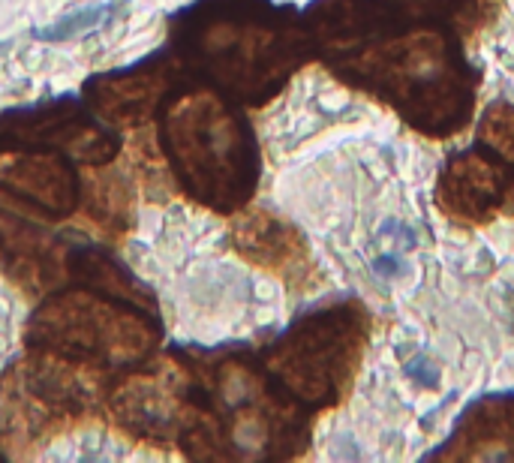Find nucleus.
I'll use <instances>...</instances> for the list:
<instances>
[{"mask_svg":"<svg viewBox=\"0 0 514 463\" xmlns=\"http://www.w3.org/2000/svg\"><path fill=\"white\" fill-rule=\"evenodd\" d=\"M103 16H106V10H103V7H97V10H85V13H76V16H70V19H64V22H58L55 28L43 31L40 37H43V40H67V37H76L79 31H91Z\"/></svg>","mask_w":514,"mask_h":463,"instance_id":"nucleus-14","label":"nucleus"},{"mask_svg":"<svg viewBox=\"0 0 514 463\" xmlns=\"http://www.w3.org/2000/svg\"><path fill=\"white\" fill-rule=\"evenodd\" d=\"M10 148H52L82 166L100 169L118 157L121 136L88 103L58 100L0 118V151Z\"/></svg>","mask_w":514,"mask_h":463,"instance_id":"nucleus-6","label":"nucleus"},{"mask_svg":"<svg viewBox=\"0 0 514 463\" xmlns=\"http://www.w3.org/2000/svg\"><path fill=\"white\" fill-rule=\"evenodd\" d=\"M0 190L49 217H70L82 199L76 160L52 148L0 151Z\"/></svg>","mask_w":514,"mask_h":463,"instance_id":"nucleus-8","label":"nucleus"},{"mask_svg":"<svg viewBox=\"0 0 514 463\" xmlns=\"http://www.w3.org/2000/svg\"><path fill=\"white\" fill-rule=\"evenodd\" d=\"M184 70L244 106H262L307 61L310 31L268 0H202L175 22Z\"/></svg>","mask_w":514,"mask_h":463,"instance_id":"nucleus-2","label":"nucleus"},{"mask_svg":"<svg viewBox=\"0 0 514 463\" xmlns=\"http://www.w3.org/2000/svg\"><path fill=\"white\" fill-rule=\"evenodd\" d=\"M184 79L178 55H157L121 73L97 76L85 85V100L97 118L115 130H133L157 118L166 94Z\"/></svg>","mask_w":514,"mask_h":463,"instance_id":"nucleus-7","label":"nucleus"},{"mask_svg":"<svg viewBox=\"0 0 514 463\" xmlns=\"http://www.w3.org/2000/svg\"><path fill=\"white\" fill-rule=\"evenodd\" d=\"M160 148L181 190L220 214L250 202L259 184L256 139L238 103L202 79H181L163 100Z\"/></svg>","mask_w":514,"mask_h":463,"instance_id":"nucleus-3","label":"nucleus"},{"mask_svg":"<svg viewBox=\"0 0 514 463\" xmlns=\"http://www.w3.org/2000/svg\"><path fill=\"white\" fill-rule=\"evenodd\" d=\"M235 247L256 265L286 271L301 259V238L268 214H247L235 223Z\"/></svg>","mask_w":514,"mask_h":463,"instance_id":"nucleus-11","label":"nucleus"},{"mask_svg":"<svg viewBox=\"0 0 514 463\" xmlns=\"http://www.w3.org/2000/svg\"><path fill=\"white\" fill-rule=\"evenodd\" d=\"M484 139L499 148L505 160L514 163V109H496L484 121Z\"/></svg>","mask_w":514,"mask_h":463,"instance_id":"nucleus-13","label":"nucleus"},{"mask_svg":"<svg viewBox=\"0 0 514 463\" xmlns=\"http://www.w3.org/2000/svg\"><path fill=\"white\" fill-rule=\"evenodd\" d=\"M508 199H514V163L484 148L454 157L439 178V208L463 223L493 220Z\"/></svg>","mask_w":514,"mask_h":463,"instance_id":"nucleus-9","label":"nucleus"},{"mask_svg":"<svg viewBox=\"0 0 514 463\" xmlns=\"http://www.w3.org/2000/svg\"><path fill=\"white\" fill-rule=\"evenodd\" d=\"M307 31L349 82L397 106L415 130L448 136L469 121L472 79L445 28L403 25L382 0H325Z\"/></svg>","mask_w":514,"mask_h":463,"instance_id":"nucleus-1","label":"nucleus"},{"mask_svg":"<svg viewBox=\"0 0 514 463\" xmlns=\"http://www.w3.org/2000/svg\"><path fill=\"white\" fill-rule=\"evenodd\" d=\"M67 256L70 247L64 250V244L46 229L0 211V268L22 289L52 295L64 280H70Z\"/></svg>","mask_w":514,"mask_h":463,"instance_id":"nucleus-10","label":"nucleus"},{"mask_svg":"<svg viewBox=\"0 0 514 463\" xmlns=\"http://www.w3.org/2000/svg\"><path fill=\"white\" fill-rule=\"evenodd\" d=\"M88 214L103 220V226H127L130 217V187L124 178L94 175L88 184Z\"/></svg>","mask_w":514,"mask_h":463,"instance_id":"nucleus-12","label":"nucleus"},{"mask_svg":"<svg viewBox=\"0 0 514 463\" xmlns=\"http://www.w3.org/2000/svg\"><path fill=\"white\" fill-rule=\"evenodd\" d=\"M364 337V316L352 307L310 313L271 346L268 373L298 403L331 406L343 397L358 367Z\"/></svg>","mask_w":514,"mask_h":463,"instance_id":"nucleus-5","label":"nucleus"},{"mask_svg":"<svg viewBox=\"0 0 514 463\" xmlns=\"http://www.w3.org/2000/svg\"><path fill=\"white\" fill-rule=\"evenodd\" d=\"M160 340L154 310L97 289H70L34 313L28 325L31 349L52 352L91 370H133L151 358Z\"/></svg>","mask_w":514,"mask_h":463,"instance_id":"nucleus-4","label":"nucleus"}]
</instances>
